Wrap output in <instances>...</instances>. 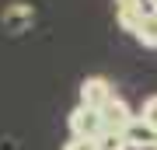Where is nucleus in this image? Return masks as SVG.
Instances as JSON below:
<instances>
[{
	"instance_id": "20e7f679",
	"label": "nucleus",
	"mask_w": 157,
	"mask_h": 150,
	"mask_svg": "<svg viewBox=\"0 0 157 150\" xmlns=\"http://www.w3.org/2000/svg\"><path fill=\"white\" fill-rule=\"evenodd\" d=\"M147 14V4L143 0H115V21L122 32H136V25L143 21Z\"/></svg>"
},
{
	"instance_id": "0eeeda50",
	"label": "nucleus",
	"mask_w": 157,
	"mask_h": 150,
	"mask_svg": "<svg viewBox=\"0 0 157 150\" xmlns=\"http://www.w3.org/2000/svg\"><path fill=\"white\" fill-rule=\"evenodd\" d=\"M136 42L143 49H157V14H143V21L136 25Z\"/></svg>"
},
{
	"instance_id": "423d86ee",
	"label": "nucleus",
	"mask_w": 157,
	"mask_h": 150,
	"mask_svg": "<svg viewBox=\"0 0 157 150\" xmlns=\"http://www.w3.org/2000/svg\"><path fill=\"white\" fill-rule=\"evenodd\" d=\"M32 17H35V11H32L28 4H11L4 11V28H7V32H21Z\"/></svg>"
},
{
	"instance_id": "7ed1b4c3",
	"label": "nucleus",
	"mask_w": 157,
	"mask_h": 150,
	"mask_svg": "<svg viewBox=\"0 0 157 150\" xmlns=\"http://www.w3.org/2000/svg\"><path fill=\"white\" fill-rule=\"evenodd\" d=\"M98 115H101V126H105L108 133H122V129H126V126L136 119V115H133V108H129V105H126V101L119 98V94L108 101V105L98 112Z\"/></svg>"
},
{
	"instance_id": "9d476101",
	"label": "nucleus",
	"mask_w": 157,
	"mask_h": 150,
	"mask_svg": "<svg viewBox=\"0 0 157 150\" xmlns=\"http://www.w3.org/2000/svg\"><path fill=\"white\" fill-rule=\"evenodd\" d=\"M63 150H94V143H91V140H67V143H63Z\"/></svg>"
},
{
	"instance_id": "f03ea898",
	"label": "nucleus",
	"mask_w": 157,
	"mask_h": 150,
	"mask_svg": "<svg viewBox=\"0 0 157 150\" xmlns=\"http://www.w3.org/2000/svg\"><path fill=\"white\" fill-rule=\"evenodd\" d=\"M112 98H115V91H112V80L108 77H84L80 80V105L84 108L101 112Z\"/></svg>"
},
{
	"instance_id": "9b49d317",
	"label": "nucleus",
	"mask_w": 157,
	"mask_h": 150,
	"mask_svg": "<svg viewBox=\"0 0 157 150\" xmlns=\"http://www.w3.org/2000/svg\"><path fill=\"white\" fill-rule=\"evenodd\" d=\"M147 4V14H157V0H143Z\"/></svg>"
},
{
	"instance_id": "6e6552de",
	"label": "nucleus",
	"mask_w": 157,
	"mask_h": 150,
	"mask_svg": "<svg viewBox=\"0 0 157 150\" xmlns=\"http://www.w3.org/2000/svg\"><path fill=\"white\" fill-rule=\"evenodd\" d=\"M94 150H126V140H122V133H101L98 140H94Z\"/></svg>"
},
{
	"instance_id": "f257e3e1",
	"label": "nucleus",
	"mask_w": 157,
	"mask_h": 150,
	"mask_svg": "<svg viewBox=\"0 0 157 150\" xmlns=\"http://www.w3.org/2000/svg\"><path fill=\"white\" fill-rule=\"evenodd\" d=\"M67 129H70L73 140H91V143H94L101 133H105L101 115H98V112H91V108H84V105H77V108L67 115Z\"/></svg>"
},
{
	"instance_id": "1a4fd4ad",
	"label": "nucleus",
	"mask_w": 157,
	"mask_h": 150,
	"mask_svg": "<svg viewBox=\"0 0 157 150\" xmlns=\"http://www.w3.org/2000/svg\"><path fill=\"white\" fill-rule=\"evenodd\" d=\"M136 119H140L143 126L157 129V94H150V98L143 101V108H140V115H136Z\"/></svg>"
},
{
	"instance_id": "f8f14e48",
	"label": "nucleus",
	"mask_w": 157,
	"mask_h": 150,
	"mask_svg": "<svg viewBox=\"0 0 157 150\" xmlns=\"http://www.w3.org/2000/svg\"><path fill=\"white\" fill-rule=\"evenodd\" d=\"M150 150H157V129H154V140H150Z\"/></svg>"
},
{
	"instance_id": "39448f33",
	"label": "nucleus",
	"mask_w": 157,
	"mask_h": 150,
	"mask_svg": "<svg viewBox=\"0 0 157 150\" xmlns=\"http://www.w3.org/2000/svg\"><path fill=\"white\" fill-rule=\"evenodd\" d=\"M122 140H126V150H150L154 129H150V126H143L140 119H133V122L122 129Z\"/></svg>"
}]
</instances>
